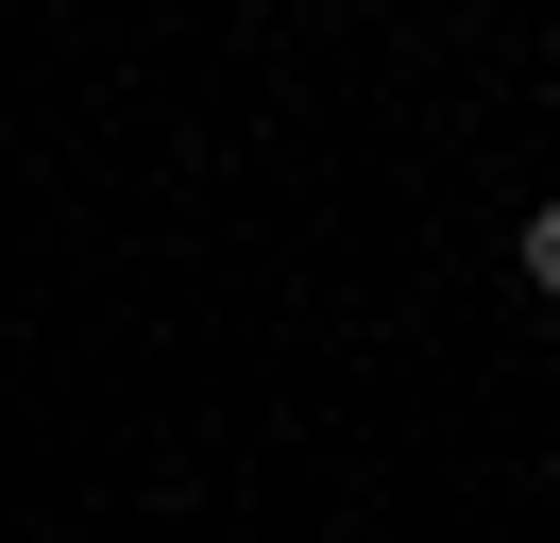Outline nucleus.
<instances>
[{"mask_svg": "<svg viewBox=\"0 0 560 543\" xmlns=\"http://www.w3.org/2000/svg\"><path fill=\"white\" fill-rule=\"evenodd\" d=\"M526 289L560 305V204H526Z\"/></svg>", "mask_w": 560, "mask_h": 543, "instance_id": "1", "label": "nucleus"}]
</instances>
